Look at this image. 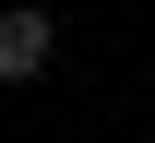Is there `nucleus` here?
Wrapping results in <instances>:
<instances>
[{"instance_id": "obj_1", "label": "nucleus", "mask_w": 155, "mask_h": 143, "mask_svg": "<svg viewBox=\"0 0 155 143\" xmlns=\"http://www.w3.org/2000/svg\"><path fill=\"white\" fill-rule=\"evenodd\" d=\"M48 48H60V36H48V12H0V83H36V72H48Z\"/></svg>"}]
</instances>
